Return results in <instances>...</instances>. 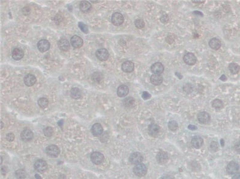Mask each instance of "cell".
Masks as SVG:
<instances>
[{"label": "cell", "instance_id": "cell-31", "mask_svg": "<svg viewBox=\"0 0 240 179\" xmlns=\"http://www.w3.org/2000/svg\"><path fill=\"white\" fill-rule=\"evenodd\" d=\"M212 106L216 109H220L223 107V103L220 99H215L212 102Z\"/></svg>", "mask_w": 240, "mask_h": 179}, {"label": "cell", "instance_id": "cell-40", "mask_svg": "<svg viewBox=\"0 0 240 179\" xmlns=\"http://www.w3.org/2000/svg\"><path fill=\"white\" fill-rule=\"evenodd\" d=\"M160 20L163 24H166L169 20V16L167 14L163 15L160 18Z\"/></svg>", "mask_w": 240, "mask_h": 179}, {"label": "cell", "instance_id": "cell-7", "mask_svg": "<svg viewBox=\"0 0 240 179\" xmlns=\"http://www.w3.org/2000/svg\"><path fill=\"white\" fill-rule=\"evenodd\" d=\"M143 156L139 152H134L129 157V161L132 164H138L142 162Z\"/></svg>", "mask_w": 240, "mask_h": 179}, {"label": "cell", "instance_id": "cell-24", "mask_svg": "<svg viewBox=\"0 0 240 179\" xmlns=\"http://www.w3.org/2000/svg\"><path fill=\"white\" fill-rule=\"evenodd\" d=\"M79 8L81 12L83 13H87L91 10L92 6L91 4L88 1H83L80 2Z\"/></svg>", "mask_w": 240, "mask_h": 179}, {"label": "cell", "instance_id": "cell-32", "mask_svg": "<svg viewBox=\"0 0 240 179\" xmlns=\"http://www.w3.org/2000/svg\"><path fill=\"white\" fill-rule=\"evenodd\" d=\"M16 176L17 179H25L26 177V173L24 170L20 169L16 171Z\"/></svg>", "mask_w": 240, "mask_h": 179}, {"label": "cell", "instance_id": "cell-47", "mask_svg": "<svg viewBox=\"0 0 240 179\" xmlns=\"http://www.w3.org/2000/svg\"><path fill=\"white\" fill-rule=\"evenodd\" d=\"M36 177L37 178H39V179H40V178H41L40 177H39V176H38V175H37V174H36Z\"/></svg>", "mask_w": 240, "mask_h": 179}, {"label": "cell", "instance_id": "cell-15", "mask_svg": "<svg viewBox=\"0 0 240 179\" xmlns=\"http://www.w3.org/2000/svg\"><path fill=\"white\" fill-rule=\"evenodd\" d=\"M151 70L154 74L160 75L164 71V66L160 62H156L151 66Z\"/></svg>", "mask_w": 240, "mask_h": 179}, {"label": "cell", "instance_id": "cell-36", "mask_svg": "<svg viewBox=\"0 0 240 179\" xmlns=\"http://www.w3.org/2000/svg\"><path fill=\"white\" fill-rule=\"evenodd\" d=\"M93 79L95 82H100L103 79V75L99 72H95L93 75Z\"/></svg>", "mask_w": 240, "mask_h": 179}, {"label": "cell", "instance_id": "cell-35", "mask_svg": "<svg viewBox=\"0 0 240 179\" xmlns=\"http://www.w3.org/2000/svg\"><path fill=\"white\" fill-rule=\"evenodd\" d=\"M168 128L171 131H175L178 128V125L176 121H171L168 123Z\"/></svg>", "mask_w": 240, "mask_h": 179}, {"label": "cell", "instance_id": "cell-3", "mask_svg": "<svg viewBox=\"0 0 240 179\" xmlns=\"http://www.w3.org/2000/svg\"><path fill=\"white\" fill-rule=\"evenodd\" d=\"M91 160L95 165H99L104 161V155L99 152H94L91 155Z\"/></svg>", "mask_w": 240, "mask_h": 179}, {"label": "cell", "instance_id": "cell-4", "mask_svg": "<svg viewBox=\"0 0 240 179\" xmlns=\"http://www.w3.org/2000/svg\"><path fill=\"white\" fill-rule=\"evenodd\" d=\"M95 56L97 58L102 62L106 61L109 58V52L105 49H98L95 52Z\"/></svg>", "mask_w": 240, "mask_h": 179}, {"label": "cell", "instance_id": "cell-30", "mask_svg": "<svg viewBox=\"0 0 240 179\" xmlns=\"http://www.w3.org/2000/svg\"><path fill=\"white\" fill-rule=\"evenodd\" d=\"M38 104L41 108L44 109L46 108L49 104V100L47 98L45 97H41L38 100Z\"/></svg>", "mask_w": 240, "mask_h": 179}, {"label": "cell", "instance_id": "cell-17", "mask_svg": "<svg viewBox=\"0 0 240 179\" xmlns=\"http://www.w3.org/2000/svg\"><path fill=\"white\" fill-rule=\"evenodd\" d=\"M91 133L94 136H99L103 133L102 126L99 123L94 124L91 128Z\"/></svg>", "mask_w": 240, "mask_h": 179}, {"label": "cell", "instance_id": "cell-27", "mask_svg": "<svg viewBox=\"0 0 240 179\" xmlns=\"http://www.w3.org/2000/svg\"><path fill=\"white\" fill-rule=\"evenodd\" d=\"M70 96L72 99L77 100L82 97V92L77 87H73L70 91Z\"/></svg>", "mask_w": 240, "mask_h": 179}, {"label": "cell", "instance_id": "cell-16", "mask_svg": "<svg viewBox=\"0 0 240 179\" xmlns=\"http://www.w3.org/2000/svg\"><path fill=\"white\" fill-rule=\"evenodd\" d=\"M71 44L72 46L75 49L80 48L83 46V39L77 35H74L70 39Z\"/></svg>", "mask_w": 240, "mask_h": 179}, {"label": "cell", "instance_id": "cell-22", "mask_svg": "<svg viewBox=\"0 0 240 179\" xmlns=\"http://www.w3.org/2000/svg\"><path fill=\"white\" fill-rule=\"evenodd\" d=\"M12 57L16 60H19L22 59L24 56V51L19 48H15L12 51Z\"/></svg>", "mask_w": 240, "mask_h": 179}, {"label": "cell", "instance_id": "cell-46", "mask_svg": "<svg viewBox=\"0 0 240 179\" xmlns=\"http://www.w3.org/2000/svg\"><path fill=\"white\" fill-rule=\"evenodd\" d=\"M193 2H196V3H197V2H200V4H202V2H205V1H193Z\"/></svg>", "mask_w": 240, "mask_h": 179}, {"label": "cell", "instance_id": "cell-37", "mask_svg": "<svg viewBox=\"0 0 240 179\" xmlns=\"http://www.w3.org/2000/svg\"><path fill=\"white\" fill-rule=\"evenodd\" d=\"M78 26L80 28V30L84 32L85 34H88V26L86 25L85 24H84L82 22H79L78 24Z\"/></svg>", "mask_w": 240, "mask_h": 179}, {"label": "cell", "instance_id": "cell-10", "mask_svg": "<svg viewBox=\"0 0 240 179\" xmlns=\"http://www.w3.org/2000/svg\"><path fill=\"white\" fill-rule=\"evenodd\" d=\"M148 133L151 136L153 137H156L159 134L160 128L158 125L156 124H152L148 126Z\"/></svg>", "mask_w": 240, "mask_h": 179}, {"label": "cell", "instance_id": "cell-29", "mask_svg": "<svg viewBox=\"0 0 240 179\" xmlns=\"http://www.w3.org/2000/svg\"><path fill=\"white\" fill-rule=\"evenodd\" d=\"M134 102H135V100L134 98L132 97H129L123 100L124 105L126 107H128V108H131V107L134 106Z\"/></svg>", "mask_w": 240, "mask_h": 179}, {"label": "cell", "instance_id": "cell-41", "mask_svg": "<svg viewBox=\"0 0 240 179\" xmlns=\"http://www.w3.org/2000/svg\"><path fill=\"white\" fill-rule=\"evenodd\" d=\"M14 135L13 133H9L6 136V139L9 141H12L14 139Z\"/></svg>", "mask_w": 240, "mask_h": 179}, {"label": "cell", "instance_id": "cell-19", "mask_svg": "<svg viewBox=\"0 0 240 179\" xmlns=\"http://www.w3.org/2000/svg\"><path fill=\"white\" fill-rule=\"evenodd\" d=\"M121 68L125 72H132L134 69V64L131 61H126L121 65Z\"/></svg>", "mask_w": 240, "mask_h": 179}, {"label": "cell", "instance_id": "cell-18", "mask_svg": "<svg viewBox=\"0 0 240 179\" xmlns=\"http://www.w3.org/2000/svg\"><path fill=\"white\" fill-rule=\"evenodd\" d=\"M169 159L168 154L164 151L159 152L156 155V159L158 163L159 164H165L166 163Z\"/></svg>", "mask_w": 240, "mask_h": 179}, {"label": "cell", "instance_id": "cell-5", "mask_svg": "<svg viewBox=\"0 0 240 179\" xmlns=\"http://www.w3.org/2000/svg\"><path fill=\"white\" fill-rule=\"evenodd\" d=\"M46 154H48V155H49V156L55 158L59 155V154L60 153V150L57 146L52 144L47 147L46 149Z\"/></svg>", "mask_w": 240, "mask_h": 179}, {"label": "cell", "instance_id": "cell-23", "mask_svg": "<svg viewBox=\"0 0 240 179\" xmlns=\"http://www.w3.org/2000/svg\"><path fill=\"white\" fill-rule=\"evenodd\" d=\"M129 92V87L126 85H121L118 87L117 89V95L120 97H124L126 96Z\"/></svg>", "mask_w": 240, "mask_h": 179}, {"label": "cell", "instance_id": "cell-26", "mask_svg": "<svg viewBox=\"0 0 240 179\" xmlns=\"http://www.w3.org/2000/svg\"><path fill=\"white\" fill-rule=\"evenodd\" d=\"M163 77L159 74H153L150 78L151 82L154 86H160L163 82Z\"/></svg>", "mask_w": 240, "mask_h": 179}, {"label": "cell", "instance_id": "cell-43", "mask_svg": "<svg viewBox=\"0 0 240 179\" xmlns=\"http://www.w3.org/2000/svg\"><path fill=\"white\" fill-rule=\"evenodd\" d=\"M188 129L191 130H195L197 129V127H196L195 126H192V125H189L188 127Z\"/></svg>", "mask_w": 240, "mask_h": 179}, {"label": "cell", "instance_id": "cell-34", "mask_svg": "<svg viewBox=\"0 0 240 179\" xmlns=\"http://www.w3.org/2000/svg\"><path fill=\"white\" fill-rule=\"evenodd\" d=\"M53 130L52 127H47L43 130V133L44 134L48 137H50L53 134Z\"/></svg>", "mask_w": 240, "mask_h": 179}, {"label": "cell", "instance_id": "cell-6", "mask_svg": "<svg viewBox=\"0 0 240 179\" xmlns=\"http://www.w3.org/2000/svg\"><path fill=\"white\" fill-rule=\"evenodd\" d=\"M111 22L115 26H120L124 22V17L121 13L117 12L114 13L111 17Z\"/></svg>", "mask_w": 240, "mask_h": 179}, {"label": "cell", "instance_id": "cell-9", "mask_svg": "<svg viewBox=\"0 0 240 179\" xmlns=\"http://www.w3.org/2000/svg\"><path fill=\"white\" fill-rule=\"evenodd\" d=\"M33 137H34V134L33 131L28 128L24 130L21 134V137L22 140L26 142L31 141L33 139Z\"/></svg>", "mask_w": 240, "mask_h": 179}, {"label": "cell", "instance_id": "cell-1", "mask_svg": "<svg viewBox=\"0 0 240 179\" xmlns=\"http://www.w3.org/2000/svg\"><path fill=\"white\" fill-rule=\"evenodd\" d=\"M134 174L138 177H143L146 175L147 168L144 164H138L134 167Z\"/></svg>", "mask_w": 240, "mask_h": 179}, {"label": "cell", "instance_id": "cell-11", "mask_svg": "<svg viewBox=\"0 0 240 179\" xmlns=\"http://www.w3.org/2000/svg\"><path fill=\"white\" fill-rule=\"evenodd\" d=\"M239 165L237 163L231 161L227 166L226 171L229 174H236L239 171Z\"/></svg>", "mask_w": 240, "mask_h": 179}, {"label": "cell", "instance_id": "cell-2", "mask_svg": "<svg viewBox=\"0 0 240 179\" xmlns=\"http://www.w3.org/2000/svg\"><path fill=\"white\" fill-rule=\"evenodd\" d=\"M34 167L37 171L40 173H43L47 170L48 165L45 160L40 159L37 160L35 162L34 164Z\"/></svg>", "mask_w": 240, "mask_h": 179}, {"label": "cell", "instance_id": "cell-21", "mask_svg": "<svg viewBox=\"0 0 240 179\" xmlns=\"http://www.w3.org/2000/svg\"><path fill=\"white\" fill-rule=\"evenodd\" d=\"M191 143L195 148L199 149L203 145V140L200 136H195L192 139Z\"/></svg>", "mask_w": 240, "mask_h": 179}, {"label": "cell", "instance_id": "cell-14", "mask_svg": "<svg viewBox=\"0 0 240 179\" xmlns=\"http://www.w3.org/2000/svg\"><path fill=\"white\" fill-rule=\"evenodd\" d=\"M58 46L61 51H68L70 47L68 41L66 38L60 39L58 42Z\"/></svg>", "mask_w": 240, "mask_h": 179}, {"label": "cell", "instance_id": "cell-38", "mask_svg": "<svg viewBox=\"0 0 240 179\" xmlns=\"http://www.w3.org/2000/svg\"><path fill=\"white\" fill-rule=\"evenodd\" d=\"M218 147L219 146L217 143L215 141H213L210 144V150L213 152H215L218 149Z\"/></svg>", "mask_w": 240, "mask_h": 179}, {"label": "cell", "instance_id": "cell-12", "mask_svg": "<svg viewBox=\"0 0 240 179\" xmlns=\"http://www.w3.org/2000/svg\"><path fill=\"white\" fill-rule=\"evenodd\" d=\"M37 47L40 52H46L50 48V43L46 39H41L37 43Z\"/></svg>", "mask_w": 240, "mask_h": 179}, {"label": "cell", "instance_id": "cell-42", "mask_svg": "<svg viewBox=\"0 0 240 179\" xmlns=\"http://www.w3.org/2000/svg\"><path fill=\"white\" fill-rule=\"evenodd\" d=\"M30 11H31L30 8L28 7H24V8L22 9V13H23L24 15H28V14H29Z\"/></svg>", "mask_w": 240, "mask_h": 179}, {"label": "cell", "instance_id": "cell-28", "mask_svg": "<svg viewBox=\"0 0 240 179\" xmlns=\"http://www.w3.org/2000/svg\"><path fill=\"white\" fill-rule=\"evenodd\" d=\"M229 69L231 73L233 74H236L238 73L240 71V66L238 64L232 63L229 65Z\"/></svg>", "mask_w": 240, "mask_h": 179}, {"label": "cell", "instance_id": "cell-33", "mask_svg": "<svg viewBox=\"0 0 240 179\" xmlns=\"http://www.w3.org/2000/svg\"><path fill=\"white\" fill-rule=\"evenodd\" d=\"M134 25L137 29H142L145 26V22L142 19H137L134 21Z\"/></svg>", "mask_w": 240, "mask_h": 179}, {"label": "cell", "instance_id": "cell-44", "mask_svg": "<svg viewBox=\"0 0 240 179\" xmlns=\"http://www.w3.org/2000/svg\"><path fill=\"white\" fill-rule=\"evenodd\" d=\"M220 79L223 81H226L227 78L225 75H222L221 77L220 78Z\"/></svg>", "mask_w": 240, "mask_h": 179}, {"label": "cell", "instance_id": "cell-8", "mask_svg": "<svg viewBox=\"0 0 240 179\" xmlns=\"http://www.w3.org/2000/svg\"><path fill=\"white\" fill-rule=\"evenodd\" d=\"M183 60L186 64L190 66L194 65L197 62V59L195 55L192 53H188L186 54L183 57Z\"/></svg>", "mask_w": 240, "mask_h": 179}, {"label": "cell", "instance_id": "cell-25", "mask_svg": "<svg viewBox=\"0 0 240 179\" xmlns=\"http://www.w3.org/2000/svg\"><path fill=\"white\" fill-rule=\"evenodd\" d=\"M221 42L219 39L213 38L211 39L209 42L210 47L215 50H219L221 47Z\"/></svg>", "mask_w": 240, "mask_h": 179}, {"label": "cell", "instance_id": "cell-39", "mask_svg": "<svg viewBox=\"0 0 240 179\" xmlns=\"http://www.w3.org/2000/svg\"><path fill=\"white\" fill-rule=\"evenodd\" d=\"M142 97L144 100H148L151 98V94L149 93H148L147 91H144L142 94Z\"/></svg>", "mask_w": 240, "mask_h": 179}, {"label": "cell", "instance_id": "cell-20", "mask_svg": "<svg viewBox=\"0 0 240 179\" xmlns=\"http://www.w3.org/2000/svg\"><path fill=\"white\" fill-rule=\"evenodd\" d=\"M36 77L33 74H27L24 77V83L28 87H31L34 85L36 82Z\"/></svg>", "mask_w": 240, "mask_h": 179}, {"label": "cell", "instance_id": "cell-13", "mask_svg": "<svg viewBox=\"0 0 240 179\" xmlns=\"http://www.w3.org/2000/svg\"><path fill=\"white\" fill-rule=\"evenodd\" d=\"M198 119L201 124H207L210 122L211 117L208 113L206 112H202L198 115Z\"/></svg>", "mask_w": 240, "mask_h": 179}, {"label": "cell", "instance_id": "cell-45", "mask_svg": "<svg viewBox=\"0 0 240 179\" xmlns=\"http://www.w3.org/2000/svg\"><path fill=\"white\" fill-rule=\"evenodd\" d=\"M220 143H221V144H222V146L223 147L224 145H225V141L223 139H221L220 140Z\"/></svg>", "mask_w": 240, "mask_h": 179}]
</instances>
